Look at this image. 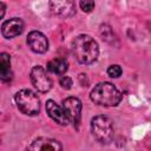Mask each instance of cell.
Wrapping results in <instances>:
<instances>
[{
  "label": "cell",
  "instance_id": "5bb4252c",
  "mask_svg": "<svg viewBox=\"0 0 151 151\" xmlns=\"http://www.w3.org/2000/svg\"><path fill=\"white\" fill-rule=\"evenodd\" d=\"M79 6L84 12L90 13L94 8V0H80Z\"/></svg>",
  "mask_w": 151,
  "mask_h": 151
},
{
  "label": "cell",
  "instance_id": "30bf717a",
  "mask_svg": "<svg viewBox=\"0 0 151 151\" xmlns=\"http://www.w3.org/2000/svg\"><path fill=\"white\" fill-rule=\"evenodd\" d=\"M46 112L55 123H58L60 125H67L70 123V120H68L63 106H59L52 99L46 101Z\"/></svg>",
  "mask_w": 151,
  "mask_h": 151
},
{
  "label": "cell",
  "instance_id": "ba28073f",
  "mask_svg": "<svg viewBox=\"0 0 151 151\" xmlns=\"http://www.w3.org/2000/svg\"><path fill=\"white\" fill-rule=\"evenodd\" d=\"M27 44L35 53H45L48 48L47 38L39 31H32L27 35Z\"/></svg>",
  "mask_w": 151,
  "mask_h": 151
},
{
  "label": "cell",
  "instance_id": "277c9868",
  "mask_svg": "<svg viewBox=\"0 0 151 151\" xmlns=\"http://www.w3.org/2000/svg\"><path fill=\"white\" fill-rule=\"evenodd\" d=\"M15 103L18 109L27 116H35L40 111V100L31 90H20L15 93Z\"/></svg>",
  "mask_w": 151,
  "mask_h": 151
},
{
  "label": "cell",
  "instance_id": "7c38bea8",
  "mask_svg": "<svg viewBox=\"0 0 151 151\" xmlns=\"http://www.w3.org/2000/svg\"><path fill=\"white\" fill-rule=\"evenodd\" d=\"M68 68V63L63 58H54L47 63V71L54 74H64Z\"/></svg>",
  "mask_w": 151,
  "mask_h": 151
},
{
  "label": "cell",
  "instance_id": "9a60e30c",
  "mask_svg": "<svg viewBox=\"0 0 151 151\" xmlns=\"http://www.w3.org/2000/svg\"><path fill=\"white\" fill-rule=\"evenodd\" d=\"M107 74L111 78H118L122 74V67L119 65H111L107 68Z\"/></svg>",
  "mask_w": 151,
  "mask_h": 151
},
{
  "label": "cell",
  "instance_id": "7a4b0ae2",
  "mask_svg": "<svg viewBox=\"0 0 151 151\" xmlns=\"http://www.w3.org/2000/svg\"><path fill=\"white\" fill-rule=\"evenodd\" d=\"M91 100L100 106H117L122 100V93L111 83L97 84L90 94Z\"/></svg>",
  "mask_w": 151,
  "mask_h": 151
},
{
  "label": "cell",
  "instance_id": "2e32d148",
  "mask_svg": "<svg viewBox=\"0 0 151 151\" xmlns=\"http://www.w3.org/2000/svg\"><path fill=\"white\" fill-rule=\"evenodd\" d=\"M59 84H60V86H61L63 88H65V90H70V88L72 87V85H73V81H72V79H71L70 77L64 76V77L60 78Z\"/></svg>",
  "mask_w": 151,
  "mask_h": 151
},
{
  "label": "cell",
  "instance_id": "8992f818",
  "mask_svg": "<svg viewBox=\"0 0 151 151\" xmlns=\"http://www.w3.org/2000/svg\"><path fill=\"white\" fill-rule=\"evenodd\" d=\"M81 101L76 97H68L63 100V109L70 120L74 126H78L80 123V113H81Z\"/></svg>",
  "mask_w": 151,
  "mask_h": 151
},
{
  "label": "cell",
  "instance_id": "52a82bcc",
  "mask_svg": "<svg viewBox=\"0 0 151 151\" xmlns=\"http://www.w3.org/2000/svg\"><path fill=\"white\" fill-rule=\"evenodd\" d=\"M50 9L60 18H71L76 14V4L73 0H50Z\"/></svg>",
  "mask_w": 151,
  "mask_h": 151
},
{
  "label": "cell",
  "instance_id": "5b68a950",
  "mask_svg": "<svg viewBox=\"0 0 151 151\" xmlns=\"http://www.w3.org/2000/svg\"><path fill=\"white\" fill-rule=\"evenodd\" d=\"M29 78H31L33 86L40 92H47L52 87V80L47 76V73L42 66H34L31 70Z\"/></svg>",
  "mask_w": 151,
  "mask_h": 151
},
{
  "label": "cell",
  "instance_id": "9c48e42d",
  "mask_svg": "<svg viewBox=\"0 0 151 151\" xmlns=\"http://www.w3.org/2000/svg\"><path fill=\"white\" fill-rule=\"evenodd\" d=\"M24 31V22L20 18H12L1 25V33L5 38L11 39L20 35Z\"/></svg>",
  "mask_w": 151,
  "mask_h": 151
},
{
  "label": "cell",
  "instance_id": "3957f363",
  "mask_svg": "<svg viewBox=\"0 0 151 151\" xmlns=\"http://www.w3.org/2000/svg\"><path fill=\"white\" fill-rule=\"evenodd\" d=\"M91 131L93 137L101 144H107L113 137L112 120L107 116H96L91 120Z\"/></svg>",
  "mask_w": 151,
  "mask_h": 151
},
{
  "label": "cell",
  "instance_id": "e0dca14e",
  "mask_svg": "<svg viewBox=\"0 0 151 151\" xmlns=\"http://www.w3.org/2000/svg\"><path fill=\"white\" fill-rule=\"evenodd\" d=\"M5 9H6V6L4 2H1V18H4V15H5Z\"/></svg>",
  "mask_w": 151,
  "mask_h": 151
},
{
  "label": "cell",
  "instance_id": "4fadbf2b",
  "mask_svg": "<svg viewBox=\"0 0 151 151\" xmlns=\"http://www.w3.org/2000/svg\"><path fill=\"white\" fill-rule=\"evenodd\" d=\"M11 58L7 53H1L0 55V77L2 81H9L12 79L11 72Z\"/></svg>",
  "mask_w": 151,
  "mask_h": 151
},
{
  "label": "cell",
  "instance_id": "8fae6325",
  "mask_svg": "<svg viewBox=\"0 0 151 151\" xmlns=\"http://www.w3.org/2000/svg\"><path fill=\"white\" fill-rule=\"evenodd\" d=\"M27 149L28 150H42V151H47V150L60 151L63 147H61V145H60V143L58 140L41 137V138L35 139Z\"/></svg>",
  "mask_w": 151,
  "mask_h": 151
},
{
  "label": "cell",
  "instance_id": "6da1fadb",
  "mask_svg": "<svg viewBox=\"0 0 151 151\" xmlns=\"http://www.w3.org/2000/svg\"><path fill=\"white\" fill-rule=\"evenodd\" d=\"M72 53L80 64H92L97 60L99 48L97 41L86 34H80L72 40Z\"/></svg>",
  "mask_w": 151,
  "mask_h": 151
}]
</instances>
